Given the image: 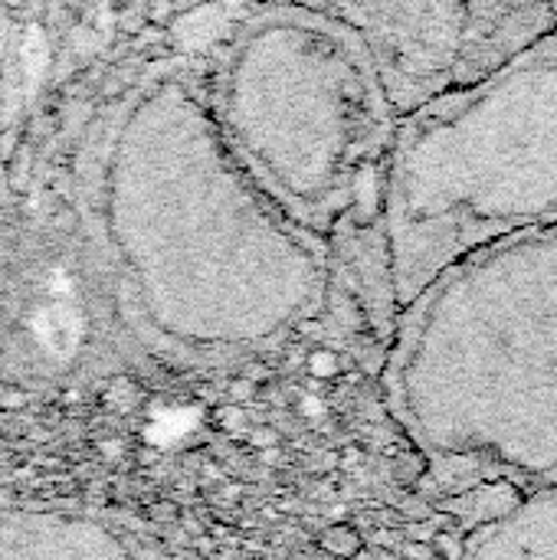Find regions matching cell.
Returning a JSON list of instances; mask_svg holds the SVG:
<instances>
[{
    "label": "cell",
    "mask_w": 557,
    "mask_h": 560,
    "mask_svg": "<svg viewBox=\"0 0 557 560\" xmlns=\"http://www.w3.org/2000/svg\"><path fill=\"white\" fill-rule=\"evenodd\" d=\"M108 223L144 328L194 361L263 358L332 299V243L243 171L197 66L158 69L128 102Z\"/></svg>",
    "instance_id": "obj_1"
},
{
    "label": "cell",
    "mask_w": 557,
    "mask_h": 560,
    "mask_svg": "<svg viewBox=\"0 0 557 560\" xmlns=\"http://www.w3.org/2000/svg\"><path fill=\"white\" fill-rule=\"evenodd\" d=\"M384 394L423 456L555 486L557 226L463 256L404 305Z\"/></svg>",
    "instance_id": "obj_2"
},
{
    "label": "cell",
    "mask_w": 557,
    "mask_h": 560,
    "mask_svg": "<svg viewBox=\"0 0 557 560\" xmlns=\"http://www.w3.org/2000/svg\"><path fill=\"white\" fill-rule=\"evenodd\" d=\"M210 115L243 171L332 243L384 223L401 115L364 39L325 3L259 0L217 46Z\"/></svg>",
    "instance_id": "obj_3"
},
{
    "label": "cell",
    "mask_w": 557,
    "mask_h": 560,
    "mask_svg": "<svg viewBox=\"0 0 557 560\" xmlns=\"http://www.w3.org/2000/svg\"><path fill=\"white\" fill-rule=\"evenodd\" d=\"M557 226V33L397 125L384 240L397 305L492 243Z\"/></svg>",
    "instance_id": "obj_4"
},
{
    "label": "cell",
    "mask_w": 557,
    "mask_h": 560,
    "mask_svg": "<svg viewBox=\"0 0 557 560\" xmlns=\"http://www.w3.org/2000/svg\"><path fill=\"white\" fill-rule=\"evenodd\" d=\"M371 49L397 115L456 89L469 0H325Z\"/></svg>",
    "instance_id": "obj_5"
},
{
    "label": "cell",
    "mask_w": 557,
    "mask_h": 560,
    "mask_svg": "<svg viewBox=\"0 0 557 560\" xmlns=\"http://www.w3.org/2000/svg\"><path fill=\"white\" fill-rule=\"evenodd\" d=\"M463 560H557V482L529 492L496 525L473 532Z\"/></svg>",
    "instance_id": "obj_6"
},
{
    "label": "cell",
    "mask_w": 557,
    "mask_h": 560,
    "mask_svg": "<svg viewBox=\"0 0 557 560\" xmlns=\"http://www.w3.org/2000/svg\"><path fill=\"white\" fill-rule=\"evenodd\" d=\"M529 492H522V486L502 479V482H483L473 486L466 492H456L443 502V512L450 518L460 522L463 535H473L486 525H496L499 518H506Z\"/></svg>",
    "instance_id": "obj_7"
},
{
    "label": "cell",
    "mask_w": 557,
    "mask_h": 560,
    "mask_svg": "<svg viewBox=\"0 0 557 560\" xmlns=\"http://www.w3.org/2000/svg\"><path fill=\"white\" fill-rule=\"evenodd\" d=\"M322 551L325 555H332V558L338 560H351L361 555V548H364V541H361V535L351 528V525H332V528H325V535H322Z\"/></svg>",
    "instance_id": "obj_8"
},
{
    "label": "cell",
    "mask_w": 557,
    "mask_h": 560,
    "mask_svg": "<svg viewBox=\"0 0 557 560\" xmlns=\"http://www.w3.org/2000/svg\"><path fill=\"white\" fill-rule=\"evenodd\" d=\"M309 368H312V374H322V377H325V374H332L338 364H335V358H332L328 351H315L312 361H309Z\"/></svg>",
    "instance_id": "obj_9"
},
{
    "label": "cell",
    "mask_w": 557,
    "mask_h": 560,
    "mask_svg": "<svg viewBox=\"0 0 557 560\" xmlns=\"http://www.w3.org/2000/svg\"><path fill=\"white\" fill-rule=\"evenodd\" d=\"M552 7H555V13H557V0H552Z\"/></svg>",
    "instance_id": "obj_10"
}]
</instances>
